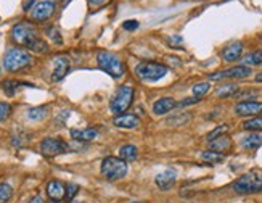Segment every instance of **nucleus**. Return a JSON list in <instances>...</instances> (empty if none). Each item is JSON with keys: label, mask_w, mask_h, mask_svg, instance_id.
I'll list each match as a JSON object with an SVG mask.
<instances>
[{"label": "nucleus", "mask_w": 262, "mask_h": 203, "mask_svg": "<svg viewBox=\"0 0 262 203\" xmlns=\"http://www.w3.org/2000/svg\"><path fill=\"white\" fill-rule=\"evenodd\" d=\"M48 203H61V202H60V200H50Z\"/></svg>", "instance_id": "44"}, {"label": "nucleus", "mask_w": 262, "mask_h": 203, "mask_svg": "<svg viewBox=\"0 0 262 203\" xmlns=\"http://www.w3.org/2000/svg\"><path fill=\"white\" fill-rule=\"evenodd\" d=\"M108 2V0H88V3H90L92 6H101L105 5Z\"/></svg>", "instance_id": "40"}, {"label": "nucleus", "mask_w": 262, "mask_h": 203, "mask_svg": "<svg viewBox=\"0 0 262 203\" xmlns=\"http://www.w3.org/2000/svg\"><path fill=\"white\" fill-rule=\"evenodd\" d=\"M32 63L31 53H27L23 49H10L5 53L3 58V66L8 71H19L24 70L26 66H29Z\"/></svg>", "instance_id": "4"}, {"label": "nucleus", "mask_w": 262, "mask_h": 203, "mask_svg": "<svg viewBox=\"0 0 262 203\" xmlns=\"http://www.w3.org/2000/svg\"><path fill=\"white\" fill-rule=\"evenodd\" d=\"M241 145L248 150H256L258 147L262 145V135H259L258 132H253L250 135H246V137L241 140Z\"/></svg>", "instance_id": "20"}, {"label": "nucleus", "mask_w": 262, "mask_h": 203, "mask_svg": "<svg viewBox=\"0 0 262 203\" xmlns=\"http://www.w3.org/2000/svg\"><path fill=\"white\" fill-rule=\"evenodd\" d=\"M193 96L198 97V99H201L203 96H206V94L209 92V84L208 83H198L193 86Z\"/></svg>", "instance_id": "29"}, {"label": "nucleus", "mask_w": 262, "mask_h": 203, "mask_svg": "<svg viewBox=\"0 0 262 203\" xmlns=\"http://www.w3.org/2000/svg\"><path fill=\"white\" fill-rule=\"evenodd\" d=\"M70 2H71V0H63V6H66Z\"/></svg>", "instance_id": "43"}, {"label": "nucleus", "mask_w": 262, "mask_h": 203, "mask_svg": "<svg viewBox=\"0 0 262 203\" xmlns=\"http://www.w3.org/2000/svg\"><path fill=\"white\" fill-rule=\"evenodd\" d=\"M13 195V189L8 184H0V203H6Z\"/></svg>", "instance_id": "30"}, {"label": "nucleus", "mask_w": 262, "mask_h": 203, "mask_svg": "<svg viewBox=\"0 0 262 203\" xmlns=\"http://www.w3.org/2000/svg\"><path fill=\"white\" fill-rule=\"evenodd\" d=\"M241 53H243V44L241 42H232L222 50V58L229 63L237 62V60L241 57Z\"/></svg>", "instance_id": "15"}, {"label": "nucleus", "mask_w": 262, "mask_h": 203, "mask_svg": "<svg viewBox=\"0 0 262 203\" xmlns=\"http://www.w3.org/2000/svg\"><path fill=\"white\" fill-rule=\"evenodd\" d=\"M18 87H19V83H16V81H3V83H2V89H3V92L8 97L15 96V92H16Z\"/></svg>", "instance_id": "28"}, {"label": "nucleus", "mask_w": 262, "mask_h": 203, "mask_svg": "<svg viewBox=\"0 0 262 203\" xmlns=\"http://www.w3.org/2000/svg\"><path fill=\"white\" fill-rule=\"evenodd\" d=\"M199 102V99L198 97H190V99H183L182 102H178L177 103V106H187V105H195V103H198Z\"/></svg>", "instance_id": "38"}, {"label": "nucleus", "mask_w": 262, "mask_h": 203, "mask_svg": "<svg viewBox=\"0 0 262 203\" xmlns=\"http://www.w3.org/2000/svg\"><path fill=\"white\" fill-rule=\"evenodd\" d=\"M227 131H229V126H219L216 131H212L208 134V139L212 140V139H216V137H220V135H224Z\"/></svg>", "instance_id": "34"}, {"label": "nucleus", "mask_w": 262, "mask_h": 203, "mask_svg": "<svg viewBox=\"0 0 262 203\" xmlns=\"http://www.w3.org/2000/svg\"><path fill=\"white\" fill-rule=\"evenodd\" d=\"M70 150L66 142H63L61 139H53V137H47L40 142V152H42L44 157H57V155H63Z\"/></svg>", "instance_id": "8"}, {"label": "nucleus", "mask_w": 262, "mask_h": 203, "mask_svg": "<svg viewBox=\"0 0 262 203\" xmlns=\"http://www.w3.org/2000/svg\"><path fill=\"white\" fill-rule=\"evenodd\" d=\"M248 76H251V68L250 66H233L229 70L219 71V73H212L209 79L211 81H220V79H245Z\"/></svg>", "instance_id": "9"}, {"label": "nucleus", "mask_w": 262, "mask_h": 203, "mask_svg": "<svg viewBox=\"0 0 262 203\" xmlns=\"http://www.w3.org/2000/svg\"><path fill=\"white\" fill-rule=\"evenodd\" d=\"M10 111H11L10 103H6V102H0V121H3L6 116H8Z\"/></svg>", "instance_id": "33"}, {"label": "nucleus", "mask_w": 262, "mask_h": 203, "mask_svg": "<svg viewBox=\"0 0 262 203\" xmlns=\"http://www.w3.org/2000/svg\"><path fill=\"white\" fill-rule=\"evenodd\" d=\"M36 34H37L36 26L27 21H21V23L15 24V28L11 29V39L15 40L16 44L27 47L31 44V40L37 37Z\"/></svg>", "instance_id": "7"}, {"label": "nucleus", "mask_w": 262, "mask_h": 203, "mask_svg": "<svg viewBox=\"0 0 262 203\" xmlns=\"http://www.w3.org/2000/svg\"><path fill=\"white\" fill-rule=\"evenodd\" d=\"M250 65H262V50H256L250 53L248 57H245L243 66H250Z\"/></svg>", "instance_id": "26"}, {"label": "nucleus", "mask_w": 262, "mask_h": 203, "mask_svg": "<svg viewBox=\"0 0 262 203\" xmlns=\"http://www.w3.org/2000/svg\"><path fill=\"white\" fill-rule=\"evenodd\" d=\"M47 194L50 200H61L66 195V187L61 181H50L47 184Z\"/></svg>", "instance_id": "16"}, {"label": "nucleus", "mask_w": 262, "mask_h": 203, "mask_svg": "<svg viewBox=\"0 0 262 203\" xmlns=\"http://www.w3.org/2000/svg\"><path fill=\"white\" fill-rule=\"evenodd\" d=\"M53 13H55V3L48 2V0H42V2H39L31 10V16L36 21H47L48 18L53 16Z\"/></svg>", "instance_id": "10"}, {"label": "nucleus", "mask_w": 262, "mask_h": 203, "mask_svg": "<svg viewBox=\"0 0 262 203\" xmlns=\"http://www.w3.org/2000/svg\"><path fill=\"white\" fill-rule=\"evenodd\" d=\"M135 74L142 81H148V83H155L160 81L168 74V66L155 62H140L135 66Z\"/></svg>", "instance_id": "2"}, {"label": "nucleus", "mask_w": 262, "mask_h": 203, "mask_svg": "<svg viewBox=\"0 0 262 203\" xmlns=\"http://www.w3.org/2000/svg\"><path fill=\"white\" fill-rule=\"evenodd\" d=\"M113 123L116 127H121V129H135L140 124V119L135 116V114L130 113H124V114H118L114 116Z\"/></svg>", "instance_id": "13"}, {"label": "nucleus", "mask_w": 262, "mask_h": 203, "mask_svg": "<svg viewBox=\"0 0 262 203\" xmlns=\"http://www.w3.org/2000/svg\"><path fill=\"white\" fill-rule=\"evenodd\" d=\"M27 49L32 50V52H36V53H45L48 50V45H47L45 40L36 37L34 40H31V44L27 45Z\"/></svg>", "instance_id": "25"}, {"label": "nucleus", "mask_w": 262, "mask_h": 203, "mask_svg": "<svg viewBox=\"0 0 262 203\" xmlns=\"http://www.w3.org/2000/svg\"><path fill=\"white\" fill-rule=\"evenodd\" d=\"M73 203H81V202H73Z\"/></svg>", "instance_id": "46"}, {"label": "nucleus", "mask_w": 262, "mask_h": 203, "mask_svg": "<svg viewBox=\"0 0 262 203\" xmlns=\"http://www.w3.org/2000/svg\"><path fill=\"white\" fill-rule=\"evenodd\" d=\"M235 113L238 116H253V114H262V103L261 102H254V100H246V102H240L235 106Z\"/></svg>", "instance_id": "11"}, {"label": "nucleus", "mask_w": 262, "mask_h": 203, "mask_svg": "<svg viewBox=\"0 0 262 203\" xmlns=\"http://www.w3.org/2000/svg\"><path fill=\"white\" fill-rule=\"evenodd\" d=\"M130 203H145V202H130Z\"/></svg>", "instance_id": "45"}, {"label": "nucleus", "mask_w": 262, "mask_h": 203, "mask_svg": "<svg viewBox=\"0 0 262 203\" xmlns=\"http://www.w3.org/2000/svg\"><path fill=\"white\" fill-rule=\"evenodd\" d=\"M256 81H258V83H262V73L258 74V76H256Z\"/></svg>", "instance_id": "42"}, {"label": "nucleus", "mask_w": 262, "mask_h": 203, "mask_svg": "<svg viewBox=\"0 0 262 203\" xmlns=\"http://www.w3.org/2000/svg\"><path fill=\"white\" fill-rule=\"evenodd\" d=\"M243 129L246 131H262V114H259V116H254L251 119H248L243 123Z\"/></svg>", "instance_id": "24"}, {"label": "nucleus", "mask_w": 262, "mask_h": 203, "mask_svg": "<svg viewBox=\"0 0 262 203\" xmlns=\"http://www.w3.org/2000/svg\"><path fill=\"white\" fill-rule=\"evenodd\" d=\"M96 63L101 68L103 71L108 73L109 76L113 78H122L124 76V71H126V68H124L121 58L116 55L113 52H108V50H101L98 55H96Z\"/></svg>", "instance_id": "1"}, {"label": "nucleus", "mask_w": 262, "mask_h": 203, "mask_svg": "<svg viewBox=\"0 0 262 203\" xmlns=\"http://www.w3.org/2000/svg\"><path fill=\"white\" fill-rule=\"evenodd\" d=\"M96 135H98V131L93 129V127H87V129H73L71 131V137L74 140H78V142H90L93 140Z\"/></svg>", "instance_id": "18"}, {"label": "nucleus", "mask_w": 262, "mask_h": 203, "mask_svg": "<svg viewBox=\"0 0 262 203\" xmlns=\"http://www.w3.org/2000/svg\"><path fill=\"white\" fill-rule=\"evenodd\" d=\"M201 160L206 161V163H211V165L222 163V161H224V153L214 152V150H206V152L201 153Z\"/></svg>", "instance_id": "23"}, {"label": "nucleus", "mask_w": 262, "mask_h": 203, "mask_svg": "<svg viewBox=\"0 0 262 203\" xmlns=\"http://www.w3.org/2000/svg\"><path fill=\"white\" fill-rule=\"evenodd\" d=\"M177 181V173L175 169L172 168H168L166 171H163L156 176V186L161 189V191H169V189H172V186L175 184Z\"/></svg>", "instance_id": "12"}, {"label": "nucleus", "mask_w": 262, "mask_h": 203, "mask_svg": "<svg viewBox=\"0 0 262 203\" xmlns=\"http://www.w3.org/2000/svg\"><path fill=\"white\" fill-rule=\"evenodd\" d=\"M132 100H134V89L130 86H121L116 94L111 99V111L113 113H124L127 108L132 105Z\"/></svg>", "instance_id": "6"}, {"label": "nucleus", "mask_w": 262, "mask_h": 203, "mask_svg": "<svg viewBox=\"0 0 262 203\" xmlns=\"http://www.w3.org/2000/svg\"><path fill=\"white\" fill-rule=\"evenodd\" d=\"M232 187L237 194H258L262 192V178L256 173H246L233 182Z\"/></svg>", "instance_id": "5"}, {"label": "nucleus", "mask_w": 262, "mask_h": 203, "mask_svg": "<svg viewBox=\"0 0 262 203\" xmlns=\"http://www.w3.org/2000/svg\"><path fill=\"white\" fill-rule=\"evenodd\" d=\"M190 118H191L190 113H183V114H178V116H175V118H171V119L168 121V124L182 126V124H185V123H188Z\"/></svg>", "instance_id": "31"}, {"label": "nucleus", "mask_w": 262, "mask_h": 203, "mask_svg": "<svg viewBox=\"0 0 262 203\" xmlns=\"http://www.w3.org/2000/svg\"><path fill=\"white\" fill-rule=\"evenodd\" d=\"M47 114V108L44 106H39V108H31L29 111H27V118L29 119H34V121H40L44 119Z\"/></svg>", "instance_id": "27"}, {"label": "nucleus", "mask_w": 262, "mask_h": 203, "mask_svg": "<svg viewBox=\"0 0 262 203\" xmlns=\"http://www.w3.org/2000/svg\"><path fill=\"white\" fill-rule=\"evenodd\" d=\"M78 192H79V186H78V184H73V182H70V184L66 186V195H65V197H66L68 200H73Z\"/></svg>", "instance_id": "32"}, {"label": "nucleus", "mask_w": 262, "mask_h": 203, "mask_svg": "<svg viewBox=\"0 0 262 203\" xmlns=\"http://www.w3.org/2000/svg\"><path fill=\"white\" fill-rule=\"evenodd\" d=\"M169 44H171V45H180V44H182V37H180V36H172V37L169 39Z\"/></svg>", "instance_id": "39"}, {"label": "nucleus", "mask_w": 262, "mask_h": 203, "mask_svg": "<svg viewBox=\"0 0 262 203\" xmlns=\"http://www.w3.org/2000/svg\"><path fill=\"white\" fill-rule=\"evenodd\" d=\"M139 26H140L139 21H135V19H129V21H124L122 28L126 31H135V29H139Z\"/></svg>", "instance_id": "36"}, {"label": "nucleus", "mask_w": 262, "mask_h": 203, "mask_svg": "<svg viewBox=\"0 0 262 203\" xmlns=\"http://www.w3.org/2000/svg\"><path fill=\"white\" fill-rule=\"evenodd\" d=\"M240 91V87L237 84H224V86H220L219 89L216 91V96L220 97V99H225V97H232V96H237V92Z\"/></svg>", "instance_id": "21"}, {"label": "nucleus", "mask_w": 262, "mask_h": 203, "mask_svg": "<svg viewBox=\"0 0 262 203\" xmlns=\"http://www.w3.org/2000/svg\"><path fill=\"white\" fill-rule=\"evenodd\" d=\"M27 203H44V200L40 199L39 195H36V197H32V199H31L29 202H27Z\"/></svg>", "instance_id": "41"}, {"label": "nucleus", "mask_w": 262, "mask_h": 203, "mask_svg": "<svg viewBox=\"0 0 262 203\" xmlns=\"http://www.w3.org/2000/svg\"><path fill=\"white\" fill-rule=\"evenodd\" d=\"M256 96H258L256 91H238L237 92V97L245 99V102H246V99H253V97H256Z\"/></svg>", "instance_id": "37"}, {"label": "nucleus", "mask_w": 262, "mask_h": 203, "mask_svg": "<svg viewBox=\"0 0 262 203\" xmlns=\"http://www.w3.org/2000/svg\"><path fill=\"white\" fill-rule=\"evenodd\" d=\"M209 147L214 152L222 153V152L229 150V148L232 147V140H230V137H227V135H220V137H216V139L209 140Z\"/></svg>", "instance_id": "19"}, {"label": "nucleus", "mask_w": 262, "mask_h": 203, "mask_svg": "<svg viewBox=\"0 0 262 203\" xmlns=\"http://www.w3.org/2000/svg\"><path fill=\"white\" fill-rule=\"evenodd\" d=\"M101 174L108 181H119L127 174V163L118 157H108L101 161Z\"/></svg>", "instance_id": "3"}, {"label": "nucleus", "mask_w": 262, "mask_h": 203, "mask_svg": "<svg viewBox=\"0 0 262 203\" xmlns=\"http://www.w3.org/2000/svg\"><path fill=\"white\" fill-rule=\"evenodd\" d=\"M137 157H139V150L134 145H124L119 150V158H122L124 161H134Z\"/></svg>", "instance_id": "22"}, {"label": "nucleus", "mask_w": 262, "mask_h": 203, "mask_svg": "<svg viewBox=\"0 0 262 203\" xmlns=\"http://www.w3.org/2000/svg\"><path fill=\"white\" fill-rule=\"evenodd\" d=\"M48 36L52 37V40H53L55 44H61V42H63V39H61V34L57 31V28H50V29H48Z\"/></svg>", "instance_id": "35"}, {"label": "nucleus", "mask_w": 262, "mask_h": 203, "mask_svg": "<svg viewBox=\"0 0 262 203\" xmlns=\"http://www.w3.org/2000/svg\"><path fill=\"white\" fill-rule=\"evenodd\" d=\"M68 71H70V60L65 57H58L55 60V68L52 73V81L53 83H58V81L63 79Z\"/></svg>", "instance_id": "14"}, {"label": "nucleus", "mask_w": 262, "mask_h": 203, "mask_svg": "<svg viewBox=\"0 0 262 203\" xmlns=\"http://www.w3.org/2000/svg\"><path fill=\"white\" fill-rule=\"evenodd\" d=\"M177 103H175V100L174 99H171V97H163L160 99L158 102H155V105H153V113L155 114H166L169 113L172 108H175Z\"/></svg>", "instance_id": "17"}]
</instances>
